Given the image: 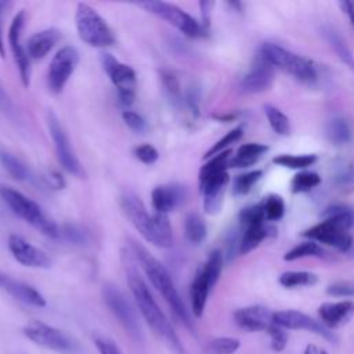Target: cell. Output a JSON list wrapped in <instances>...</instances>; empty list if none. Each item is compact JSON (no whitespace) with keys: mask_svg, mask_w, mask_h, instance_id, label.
I'll return each instance as SVG.
<instances>
[{"mask_svg":"<svg viewBox=\"0 0 354 354\" xmlns=\"http://www.w3.org/2000/svg\"><path fill=\"white\" fill-rule=\"evenodd\" d=\"M127 259L126 263V277H127V283L130 288V292L136 300V304L148 324V326L152 329V332L165 340L171 350L176 351V354H184L183 344L180 343V339L177 337L173 326L170 325L169 319L160 310L159 304L156 303L155 297L152 296L148 285L142 279V277L138 274L137 268L134 267L131 261V254H123Z\"/></svg>","mask_w":354,"mask_h":354,"instance_id":"obj_1","label":"cell"},{"mask_svg":"<svg viewBox=\"0 0 354 354\" xmlns=\"http://www.w3.org/2000/svg\"><path fill=\"white\" fill-rule=\"evenodd\" d=\"M130 252L133 257L140 263L149 282L162 295V297L174 313V315L178 318V321L184 324L188 329H192L191 317L167 268L151 252H148L142 245L133 239L130 241Z\"/></svg>","mask_w":354,"mask_h":354,"instance_id":"obj_2","label":"cell"},{"mask_svg":"<svg viewBox=\"0 0 354 354\" xmlns=\"http://www.w3.org/2000/svg\"><path fill=\"white\" fill-rule=\"evenodd\" d=\"M120 209L147 242L162 249L173 246V230L167 214H149L144 202L133 192L120 196Z\"/></svg>","mask_w":354,"mask_h":354,"instance_id":"obj_3","label":"cell"},{"mask_svg":"<svg viewBox=\"0 0 354 354\" xmlns=\"http://www.w3.org/2000/svg\"><path fill=\"white\" fill-rule=\"evenodd\" d=\"M325 220L310 227L303 232V236L314 242H321L340 252L351 248L353 239L348 232L354 224V213L346 206H330L325 210Z\"/></svg>","mask_w":354,"mask_h":354,"instance_id":"obj_4","label":"cell"},{"mask_svg":"<svg viewBox=\"0 0 354 354\" xmlns=\"http://www.w3.org/2000/svg\"><path fill=\"white\" fill-rule=\"evenodd\" d=\"M231 149L223 151L212 158L199 170V191L203 196V209L207 214H217L221 210L225 188L230 181Z\"/></svg>","mask_w":354,"mask_h":354,"instance_id":"obj_5","label":"cell"},{"mask_svg":"<svg viewBox=\"0 0 354 354\" xmlns=\"http://www.w3.org/2000/svg\"><path fill=\"white\" fill-rule=\"evenodd\" d=\"M0 198L11 209L14 214L26 221L35 230L46 236L57 238L59 236V228L57 223L50 218L44 210L29 196L24 195L18 189L0 184Z\"/></svg>","mask_w":354,"mask_h":354,"instance_id":"obj_6","label":"cell"},{"mask_svg":"<svg viewBox=\"0 0 354 354\" xmlns=\"http://www.w3.org/2000/svg\"><path fill=\"white\" fill-rule=\"evenodd\" d=\"M223 264H224V254L221 253V250L216 249L209 254L206 263L198 268L192 279V283L189 286L191 308L195 317H202L209 293L212 288L217 283L221 275Z\"/></svg>","mask_w":354,"mask_h":354,"instance_id":"obj_7","label":"cell"},{"mask_svg":"<svg viewBox=\"0 0 354 354\" xmlns=\"http://www.w3.org/2000/svg\"><path fill=\"white\" fill-rule=\"evenodd\" d=\"M260 55L274 68H279L290 73L300 82L313 83L318 77L315 64L311 59L297 55L279 44L264 43L260 48Z\"/></svg>","mask_w":354,"mask_h":354,"instance_id":"obj_8","label":"cell"},{"mask_svg":"<svg viewBox=\"0 0 354 354\" xmlns=\"http://www.w3.org/2000/svg\"><path fill=\"white\" fill-rule=\"evenodd\" d=\"M75 25L80 40L91 47L105 48L115 43V35L106 21L87 3H77Z\"/></svg>","mask_w":354,"mask_h":354,"instance_id":"obj_9","label":"cell"},{"mask_svg":"<svg viewBox=\"0 0 354 354\" xmlns=\"http://www.w3.org/2000/svg\"><path fill=\"white\" fill-rule=\"evenodd\" d=\"M137 6L166 21L188 37H202L207 32L205 30L202 24H199L194 17H191L188 12H185L176 4L166 1H144L137 3Z\"/></svg>","mask_w":354,"mask_h":354,"instance_id":"obj_10","label":"cell"},{"mask_svg":"<svg viewBox=\"0 0 354 354\" xmlns=\"http://www.w3.org/2000/svg\"><path fill=\"white\" fill-rule=\"evenodd\" d=\"M102 299L109 311L115 315V318L130 335V337L140 342L142 337V332L138 315L131 303L123 295V292L112 283H105L102 288Z\"/></svg>","mask_w":354,"mask_h":354,"instance_id":"obj_11","label":"cell"},{"mask_svg":"<svg viewBox=\"0 0 354 354\" xmlns=\"http://www.w3.org/2000/svg\"><path fill=\"white\" fill-rule=\"evenodd\" d=\"M101 64L112 84L118 90L120 102L127 106L131 105L134 102L137 90V77L134 69L130 65L120 62L109 53L101 54Z\"/></svg>","mask_w":354,"mask_h":354,"instance_id":"obj_12","label":"cell"},{"mask_svg":"<svg viewBox=\"0 0 354 354\" xmlns=\"http://www.w3.org/2000/svg\"><path fill=\"white\" fill-rule=\"evenodd\" d=\"M47 126H48V131L53 138L57 158H58V162L61 163V166L69 174L77 177V178H84V176H86L84 169H83L80 160L77 159V156L72 148V144L69 141V137L66 136L59 119L57 118V115L53 111H48V113H47Z\"/></svg>","mask_w":354,"mask_h":354,"instance_id":"obj_13","label":"cell"},{"mask_svg":"<svg viewBox=\"0 0 354 354\" xmlns=\"http://www.w3.org/2000/svg\"><path fill=\"white\" fill-rule=\"evenodd\" d=\"M24 335L33 343L57 353L77 351L76 342L62 330L41 321H30L24 326Z\"/></svg>","mask_w":354,"mask_h":354,"instance_id":"obj_14","label":"cell"},{"mask_svg":"<svg viewBox=\"0 0 354 354\" xmlns=\"http://www.w3.org/2000/svg\"><path fill=\"white\" fill-rule=\"evenodd\" d=\"M77 64L79 51L76 50V47L64 46L55 53L47 72V84L54 94H58L64 90L69 77L73 75Z\"/></svg>","mask_w":354,"mask_h":354,"instance_id":"obj_15","label":"cell"},{"mask_svg":"<svg viewBox=\"0 0 354 354\" xmlns=\"http://www.w3.org/2000/svg\"><path fill=\"white\" fill-rule=\"evenodd\" d=\"M25 24V11L21 10L12 18V22L8 29V44L14 55L15 64L18 66L21 82L25 87L30 83V58L26 53V48L22 46V28Z\"/></svg>","mask_w":354,"mask_h":354,"instance_id":"obj_16","label":"cell"},{"mask_svg":"<svg viewBox=\"0 0 354 354\" xmlns=\"http://www.w3.org/2000/svg\"><path fill=\"white\" fill-rule=\"evenodd\" d=\"M272 322L283 329H304L319 335L328 342H335V336L329 328L297 310H282L272 313Z\"/></svg>","mask_w":354,"mask_h":354,"instance_id":"obj_17","label":"cell"},{"mask_svg":"<svg viewBox=\"0 0 354 354\" xmlns=\"http://www.w3.org/2000/svg\"><path fill=\"white\" fill-rule=\"evenodd\" d=\"M8 249L12 257L25 267L41 270H47L51 267V259L47 256L46 252L36 248L17 234L8 236Z\"/></svg>","mask_w":354,"mask_h":354,"instance_id":"obj_18","label":"cell"},{"mask_svg":"<svg viewBox=\"0 0 354 354\" xmlns=\"http://www.w3.org/2000/svg\"><path fill=\"white\" fill-rule=\"evenodd\" d=\"M0 289L6 290L10 296H12L14 299H17L25 304L35 306V307L46 306V299L36 288L19 281V279L12 278L11 275L6 274L1 270H0Z\"/></svg>","mask_w":354,"mask_h":354,"instance_id":"obj_19","label":"cell"},{"mask_svg":"<svg viewBox=\"0 0 354 354\" xmlns=\"http://www.w3.org/2000/svg\"><path fill=\"white\" fill-rule=\"evenodd\" d=\"M272 80H274V66L270 65L259 54L252 69L243 76L241 82V88L245 93H261L271 86Z\"/></svg>","mask_w":354,"mask_h":354,"instance_id":"obj_20","label":"cell"},{"mask_svg":"<svg viewBox=\"0 0 354 354\" xmlns=\"http://www.w3.org/2000/svg\"><path fill=\"white\" fill-rule=\"evenodd\" d=\"M187 198V189L178 184L158 185L151 192L152 207L156 213L169 214Z\"/></svg>","mask_w":354,"mask_h":354,"instance_id":"obj_21","label":"cell"},{"mask_svg":"<svg viewBox=\"0 0 354 354\" xmlns=\"http://www.w3.org/2000/svg\"><path fill=\"white\" fill-rule=\"evenodd\" d=\"M235 324L246 332L267 330L272 324V313L263 306H249L234 313Z\"/></svg>","mask_w":354,"mask_h":354,"instance_id":"obj_22","label":"cell"},{"mask_svg":"<svg viewBox=\"0 0 354 354\" xmlns=\"http://www.w3.org/2000/svg\"><path fill=\"white\" fill-rule=\"evenodd\" d=\"M318 314L326 328H336L346 324L354 315V303L350 300L324 303L319 306Z\"/></svg>","mask_w":354,"mask_h":354,"instance_id":"obj_23","label":"cell"},{"mask_svg":"<svg viewBox=\"0 0 354 354\" xmlns=\"http://www.w3.org/2000/svg\"><path fill=\"white\" fill-rule=\"evenodd\" d=\"M61 39V32L55 28L43 29L35 35H32L26 44V53L30 59H41L44 58L50 50L58 43Z\"/></svg>","mask_w":354,"mask_h":354,"instance_id":"obj_24","label":"cell"},{"mask_svg":"<svg viewBox=\"0 0 354 354\" xmlns=\"http://www.w3.org/2000/svg\"><path fill=\"white\" fill-rule=\"evenodd\" d=\"M268 151V147L259 142H248L238 148L236 155L231 158L230 167H248L256 163L264 152Z\"/></svg>","mask_w":354,"mask_h":354,"instance_id":"obj_25","label":"cell"},{"mask_svg":"<svg viewBox=\"0 0 354 354\" xmlns=\"http://www.w3.org/2000/svg\"><path fill=\"white\" fill-rule=\"evenodd\" d=\"M270 234V227L266 225V223L253 224L249 227L242 228V236L239 239V253L246 254L252 252L254 248L259 246V243L266 239Z\"/></svg>","mask_w":354,"mask_h":354,"instance_id":"obj_26","label":"cell"},{"mask_svg":"<svg viewBox=\"0 0 354 354\" xmlns=\"http://www.w3.org/2000/svg\"><path fill=\"white\" fill-rule=\"evenodd\" d=\"M0 163L3 167L15 178L19 181H32L33 176L29 167L14 153L0 147Z\"/></svg>","mask_w":354,"mask_h":354,"instance_id":"obj_27","label":"cell"},{"mask_svg":"<svg viewBox=\"0 0 354 354\" xmlns=\"http://www.w3.org/2000/svg\"><path fill=\"white\" fill-rule=\"evenodd\" d=\"M184 234L191 243L199 245L201 242H203L207 234V228L203 218L198 213H188L185 216Z\"/></svg>","mask_w":354,"mask_h":354,"instance_id":"obj_28","label":"cell"},{"mask_svg":"<svg viewBox=\"0 0 354 354\" xmlns=\"http://www.w3.org/2000/svg\"><path fill=\"white\" fill-rule=\"evenodd\" d=\"M324 36L328 40V43L330 44V47L335 50V53L337 54V57L350 68L354 71V55L351 53V50L348 48V46L346 44V41L342 39V36L333 30L332 28H325L324 29Z\"/></svg>","mask_w":354,"mask_h":354,"instance_id":"obj_29","label":"cell"},{"mask_svg":"<svg viewBox=\"0 0 354 354\" xmlns=\"http://www.w3.org/2000/svg\"><path fill=\"white\" fill-rule=\"evenodd\" d=\"M329 141L335 145H344L351 141V129L343 118H333L326 129Z\"/></svg>","mask_w":354,"mask_h":354,"instance_id":"obj_30","label":"cell"},{"mask_svg":"<svg viewBox=\"0 0 354 354\" xmlns=\"http://www.w3.org/2000/svg\"><path fill=\"white\" fill-rule=\"evenodd\" d=\"M317 282V275L308 271H286L279 277V283L285 288L310 286Z\"/></svg>","mask_w":354,"mask_h":354,"instance_id":"obj_31","label":"cell"},{"mask_svg":"<svg viewBox=\"0 0 354 354\" xmlns=\"http://www.w3.org/2000/svg\"><path fill=\"white\" fill-rule=\"evenodd\" d=\"M264 111H266V115H267V119H268V123L271 126V129L279 134V136H286L289 134L290 131V123H289V119L288 116L279 111L278 108L272 106V105H264Z\"/></svg>","mask_w":354,"mask_h":354,"instance_id":"obj_32","label":"cell"},{"mask_svg":"<svg viewBox=\"0 0 354 354\" xmlns=\"http://www.w3.org/2000/svg\"><path fill=\"white\" fill-rule=\"evenodd\" d=\"M241 346V342L234 337L221 336L214 337L206 344L207 354H235Z\"/></svg>","mask_w":354,"mask_h":354,"instance_id":"obj_33","label":"cell"},{"mask_svg":"<svg viewBox=\"0 0 354 354\" xmlns=\"http://www.w3.org/2000/svg\"><path fill=\"white\" fill-rule=\"evenodd\" d=\"M317 160V156L310 153V155H279L272 159V162L278 166L288 167V169H306L311 166Z\"/></svg>","mask_w":354,"mask_h":354,"instance_id":"obj_34","label":"cell"},{"mask_svg":"<svg viewBox=\"0 0 354 354\" xmlns=\"http://www.w3.org/2000/svg\"><path fill=\"white\" fill-rule=\"evenodd\" d=\"M319 183H321V177L317 173H314V171H300L292 178L290 188L295 194L308 192L313 188H315Z\"/></svg>","mask_w":354,"mask_h":354,"instance_id":"obj_35","label":"cell"},{"mask_svg":"<svg viewBox=\"0 0 354 354\" xmlns=\"http://www.w3.org/2000/svg\"><path fill=\"white\" fill-rule=\"evenodd\" d=\"M321 254H322V249H321V246L317 242L306 241V242H301V243L296 245L295 248H292L283 256V260L293 261V260H297V259L311 257V256H321Z\"/></svg>","mask_w":354,"mask_h":354,"instance_id":"obj_36","label":"cell"},{"mask_svg":"<svg viewBox=\"0 0 354 354\" xmlns=\"http://www.w3.org/2000/svg\"><path fill=\"white\" fill-rule=\"evenodd\" d=\"M266 220L268 221H277L283 216L285 212V203L283 199L279 195H268L261 201Z\"/></svg>","mask_w":354,"mask_h":354,"instance_id":"obj_37","label":"cell"},{"mask_svg":"<svg viewBox=\"0 0 354 354\" xmlns=\"http://www.w3.org/2000/svg\"><path fill=\"white\" fill-rule=\"evenodd\" d=\"M263 176L261 170H252L243 174H239L235 177L234 184H232V191L235 195H245L248 194L252 187L260 180V177Z\"/></svg>","mask_w":354,"mask_h":354,"instance_id":"obj_38","label":"cell"},{"mask_svg":"<svg viewBox=\"0 0 354 354\" xmlns=\"http://www.w3.org/2000/svg\"><path fill=\"white\" fill-rule=\"evenodd\" d=\"M242 134H243L242 127H235V129L230 130V131H228L225 136H223L216 144H213V147L205 153V158L209 159V158H212V156H214V155H217V153H220V152H223V151L230 149L228 147H230L231 144H234L235 141H238V140L242 137Z\"/></svg>","mask_w":354,"mask_h":354,"instance_id":"obj_39","label":"cell"},{"mask_svg":"<svg viewBox=\"0 0 354 354\" xmlns=\"http://www.w3.org/2000/svg\"><path fill=\"white\" fill-rule=\"evenodd\" d=\"M260 223H266V216H264V209H263L261 202L241 210L239 224L242 228L253 225V224H260Z\"/></svg>","mask_w":354,"mask_h":354,"instance_id":"obj_40","label":"cell"},{"mask_svg":"<svg viewBox=\"0 0 354 354\" xmlns=\"http://www.w3.org/2000/svg\"><path fill=\"white\" fill-rule=\"evenodd\" d=\"M59 235H62L68 242H72L75 245H87L90 242V235L88 232L84 231L80 225L76 224H65L59 230Z\"/></svg>","mask_w":354,"mask_h":354,"instance_id":"obj_41","label":"cell"},{"mask_svg":"<svg viewBox=\"0 0 354 354\" xmlns=\"http://www.w3.org/2000/svg\"><path fill=\"white\" fill-rule=\"evenodd\" d=\"M270 336V343H271V348L274 351H282L288 343V335L285 332L283 328L275 325L274 322L268 326V329L266 330Z\"/></svg>","mask_w":354,"mask_h":354,"instance_id":"obj_42","label":"cell"},{"mask_svg":"<svg viewBox=\"0 0 354 354\" xmlns=\"http://www.w3.org/2000/svg\"><path fill=\"white\" fill-rule=\"evenodd\" d=\"M134 156L144 165H153L159 158V152L153 145L142 144L134 148Z\"/></svg>","mask_w":354,"mask_h":354,"instance_id":"obj_43","label":"cell"},{"mask_svg":"<svg viewBox=\"0 0 354 354\" xmlns=\"http://www.w3.org/2000/svg\"><path fill=\"white\" fill-rule=\"evenodd\" d=\"M326 293L336 297H354V282L339 281L326 288Z\"/></svg>","mask_w":354,"mask_h":354,"instance_id":"obj_44","label":"cell"},{"mask_svg":"<svg viewBox=\"0 0 354 354\" xmlns=\"http://www.w3.org/2000/svg\"><path fill=\"white\" fill-rule=\"evenodd\" d=\"M122 118H123V122L126 123V126L130 127L133 131H137V133L145 131L147 123H145L144 118L140 113L126 109V111H123Z\"/></svg>","mask_w":354,"mask_h":354,"instance_id":"obj_45","label":"cell"},{"mask_svg":"<svg viewBox=\"0 0 354 354\" xmlns=\"http://www.w3.org/2000/svg\"><path fill=\"white\" fill-rule=\"evenodd\" d=\"M162 80H163L165 88L169 91V94L171 97H177L178 93H180V84H178L177 77L171 72H163L162 73Z\"/></svg>","mask_w":354,"mask_h":354,"instance_id":"obj_46","label":"cell"},{"mask_svg":"<svg viewBox=\"0 0 354 354\" xmlns=\"http://www.w3.org/2000/svg\"><path fill=\"white\" fill-rule=\"evenodd\" d=\"M0 109L7 113L10 118H14L17 115V111H15V105L14 102L11 101L10 95L6 93V90L3 88V86L0 84Z\"/></svg>","mask_w":354,"mask_h":354,"instance_id":"obj_47","label":"cell"},{"mask_svg":"<svg viewBox=\"0 0 354 354\" xmlns=\"http://www.w3.org/2000/svg\"><path fill=\"white\" fill-rule=\"evenodd\" d=\"M95 346L100 354H122L118 346L108 339H101V337L95 339Z\"/></svg>","mask_w":354,"mask_h":354,"instance_id":"obj_48","label":"cell"},{"mask_svg":"<svg viewBox=\"0 0 354 354\" xmlns=\"http://www.w3.org/2000/svg\"><path fill=\"white\" fill-rule=\"evenodd\" d=\"M214 6V3L212 1H201L199 7H201V14H202V26L205 28V30H207L209 24H210V10Z\"/></svg>","mask_w":354,"mask_h":354,"instance_id":"obj_49","label":"cell"},{"mask_svg":"<svg viewBox=\"0 0 354 354\" xmlns=\"http://www.w3.org/2000/svg\"><path fill=\"white\" fill-rule=\"evenodd\" d=\"M342 11L347 15L351 26L354 28V1H339Z\"/></svg>","mask_w":354,"mask_h":354,"instance_id":"obj_50","label":"cell"},{"mask_svg":"<svg viewBox=\"0 0 354 354\" xmlns=\"http://www.w3.org/2000/svg\"><path fill=\"white\" fill-rule=\"evenodd\" d=\"M7 6L6 1H0V17H1V12H3V8ZM6 55V51H4V43H3V35H1V25H0V57L4 58Z\"/></svg>","mask_w":354,"mask_h":354,"instance_id":"obj_51","label":"cell"},{"mask_svg":"<svg viewBox=\"0 0 354 354\" xmlns=\"http://www.w3.org/2000/svg\"><path fill=\"white\" fill-rule=\"evenodd\" d=\"M304 354H326L324 350H319L317 346L314 344H308L304 350Z\"/></svg>","mask_w":354,"mask_h":354,"instance_id":"obj_52","label":"cell"}]
</instances>
